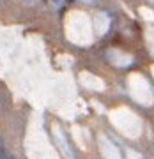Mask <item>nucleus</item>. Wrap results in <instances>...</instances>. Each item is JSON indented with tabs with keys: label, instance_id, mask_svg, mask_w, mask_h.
<instances>
[{
	"label": "nucleus",
	"instance_id": "obj_2",
	"mask_svg": "<svg viewBox=\"0 0 154 159\" xmlns=\"http://www.w3.org/2000/svg\"><path fill=\"white\" fill-rule=\"evenodd\" d=\"M27 2H30V4H34V2H35V0H27Z\"/></svg>",
	"mask_w": 154,
	"mask_h": 159
},
{
	"label": "nucleus",
	"instance_id": "obj_3",
	"mask_svg": "<svg viewBox=\"0 0 154 159\" xmlns=\"http://www.w3.org/2000/svg\"><path fill=\"white\" fill-rule=\"evenodd\" d=\"M0 159H2V157H0Z\"/></svg>",
	"mask_w": 154,
	"mask_h": 159
},
{
	"label": "nucleus",
	"instance_id": "obj_1",
	"mask_svg": "<svg viewBox=\"0 0 154 159\" xmlns=\"http://www.w3.org/2000/svg\"><path fill=\"white\" fill-rule=\"evenodd\" d=\"M64 2H66V0H50V4H51V7H53V9H58V7H62V6H64Z\"/></svg>",
	"mask_w": 154,
	"mask_h": 159
}]
</instances>
